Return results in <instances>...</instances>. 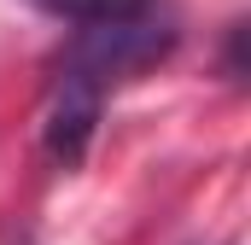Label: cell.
<instances>
[{"label":"cell","mask_w":251,"mask_h":245,"mask_svg":"<svg viewBox=\"0 0 251 245\" xmlns=\"http://www.w3.org/2000/svg\"><path fill=\"white\" fill-rule=\"evenodd\" d=\"M176 18L164 12V0H146L134 12H117V18H100V24H76L70 47H64V76H82L94 82L100 94L117 88L128 76H140L146 64H158L170 47H176Z\"/></svg>","instance_id":"cell-1"},{"label":"cell","mask_w":251,"mask_h":245,"mask_svg":"<svg viewBox=\"0 0 251 245\" xmlns=\"http://www.w3.org/2000/svg\"><path fill=\"white\" fill-rule=\"evenodd\" d=\"M100 105L105 94L82 76H64L59 70V88L47 99V117H41V146L59 170H76L88 158V140H94V122H100Z\"/></svg>","instance_id":"cell-2"},{"label":"cell","mask_w":251,"mask_h":245,"mask_svg":"<svg viewBox=\"0 0 251 245\" xmlns=\"http://www.w3.org/2000/svg\"><path fill=\"white\" fill-rule=\"evenodd\" d=\"M41 12H53L64 24H100V18H117V12H134L146 0H35Z\"/></svg>","instance_id":"cell-3"}]
</instances>
